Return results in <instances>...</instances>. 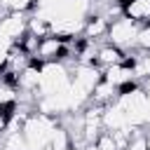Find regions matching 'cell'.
Wrapping results in <instances>:
<instances>
[{
	"mask_svg": "<svg viewBox=\"0 0 150 150\" xmlns=\"http://www.w3.org/2000/svg\"><path fill=\"white\" fill-rule=\"evenodd\" d=\"M138 30H141V26H138L136 21H131V19H127V16H120V19H115V21L108 23V35H105V40H108L110 45L120 47V49H131V47L136 45Z\"/></svg>",
	"mask_w": 150,
	"mask_h": 150,
	"instance_id": "obj_1",
	"label": "cell"
},
{
	"mask_svg": "<svg viewBox=\"0 0 150 150\" xmlns=\"http://www.w3.org/2000/svg\"><path fill=\"white\" fill-rule=\"evenodd\" d=\"M28 30V14L26 12H7L0 16V38L9 42H19V38Z\"/></svg>",
	"mask_w": 150,
	"mask_h": 150,
	"instance_id": "obj_2",
	"label": "cell"
},
{
	"mask_svg": "<svg viewBox=\"0 0 150 150\" xmlns=\"http://www.w3.org/2000/svg\"><path fill=\"white\" fill-rule=\"evenodd\" d=\"M63 56H66V40L56 35H47V38H40V45L33 59L42 63H54V61H63Z\"/></svg>",
	"mask_w": 150,
	"mask_h": 150,
	"instance_id": "obj_3",
	"label": "cell"
},
{
	"mask_svg": "<svg viewBox=\"0 0 150 150\" xmlns=\"http://www.w3.org/2000/svg\"><path fill=\"white\" fill-rule=\"evenodd\" d=\"M101 80H105V82H110L115 89H120V87L134 82L136 77H134V70H131L127 63H115V66L101 68ZM136 82H138V80H136Z\"/></svg>",
	"mask_w": 150,
	"mask_h": 150,
	"instance_id": "obj_4",
	"label": "cell"
},
{
	"mask_svg": "<svg viewBox=\"0 0 150 150\" xmlns=\"http://www.w3.org/2000/svg\"><path fill=\"white\" fill-rule=\"evenodd\" d=\"M105 35H108V21L101 14L89 12L84 19V26H82V38L94 40V42H105Z\"/></svg>",
	"mask_w": 150,
	"mask_h": 150,
	"instance_id": "obj_5",
	"label": "cell"
},
{
	"mask_svg": "<svg viewBox=\"0 0 150 150\" xmlns=\"http://www.w3.org/2000/svg\"><path fill=\"white\" fill-rule=\"evenodd\" d=\"M122 16L136 21L138 26L150 23V0H124L122 2Z\"/></svg>",
	"mask_w": 150,
	"mask_h": 150,
	"instance_id": "obj_6",
	"label": "cell"
},
{
	"mask_svg": "<svg viewBox=\"0 0 150 150\" xmlns=\"http://www.w3.org/2000/svg\"><path fill=\"white\" fill-rule=\"evenodd\" d=\"M122 61H124V49L110 45L108 40L98 45V49H96V66L98 68H108V66H115Z\"/></svg>",
	"mask_w": 150,
	"mask_h": 150,
	"instance_id": "obj_7",
	"label": "cell"
},
{
	"mask_svg": "<svg viewBox=\"0 0 150 150\" xmlns=\"http://www.w3.org/2000/svg\"><path fill=\"white\" fill-rule=\"evenodd\" d=\"M127 124H129V122H127V115H124V110L117 105V101L108 103L105 110H103V129H105V131H115V129L127 127Z\"/></svg>",
	"mask_w": 150,
	"mask_h": 150,
	"instance_id": "obj_8",
	"label": "cell"
},
{
	"mask_svg": "<svg viewBox=\"0 0 150 150\" xmlns=\"http://www.w3.org/2000/svg\"><path fill=\"white\" fill-rule=\"evenodd\" d=\"M115 98H117V89H115L110 82H105V80H98L96 87H94L91 94H89V103H96V105H108V103H112Z\"/></svg>",
	"mask_w": 150,
	"mask_h": 150,
	"instance_id": "obj_9",
	"label": "cell"
},
{
	"mask_svg": "<svg viewBox=\"0 0 150 150\" xmlns=\"http://www.w3.org/2000/svg\"><path fill=\"white\" fill-rule=\"evenodd\" d=\"M49 145H52L54 150H68V148H70V134H68L66 127H61V122L52 129V134H49Z\"/></svg>",
	"mask_w": 150,
	"mask_h": 150,
	"instance_id": "obj_10",
	"label": "cell"
},
{
	"mask_svg": "<svg viewBox=\"0 0 150 150\" xmlns=\"http://www.w3.org/2000/svg\"><path fill=\"white\" fill-rule=\"evenodd\" d=\"M16 96H19V89L0 77V108H14Z\"/></svg>",
	"mask_w": 150,
	"mask_h": 150,
	"instance_id": "obj_11",
	"label": "cell"
},
{
	"mask_svg": "<svg viewBox=\"0 0 150 150\" xmlns=\"http://www.w3.org/2000/svg\"><path fill=\"white\" fill-rule=\"evenodd\" d=\"M14 45H19L28 56H35V49H38V45H40V38H35L33 33H28V30H26V33L19 38V42H14Z\"/></svg>",
	"mask_w": 150,
	"mask_h": 150,
	"instance_id": "obj_12",
	"label": "cell"
},
{
	"mask_svg": "<svg viewBox=\"0 0 150 150\" xmlns=\"http://www.w3.org/2000/svg\"><path fill=\"white\" fill-rule=\"evenodd\" d=\"M0 7L5 12H30L33 9V0H0Z\"/></svg>",
	"mask_w": 150,
	"mask_h": 150,
	"instance_id": "obj_13",
	"label": "cell"
},
{
	"mask_svg": "<svg viewBox=\"0 0 150 150\" xmlns=\"http://www.w3.org/2000/svg\"><path fill=\"white\" fill-rule=\"evenodd\" d=\"M91 145H96L98 150H117V145H115V138H112V134H110V131H105V129H103V131L98 134V138H96V141H94Z\"/></svg>",
	"mask_w": 150,
	"mask_h": 150,
	"instance_id": "obj_14",
	"label": "cell"
},
{
	"mask_svg": "<svg viewBox=\"0 0 150 150\" xmlns=\"http://www.w3.org/2000/svg\"><path fill=\"white\" fill-rule=\"evenodd\" d=\"M136 49H141V52H148L150 49V23H145V26H141V30H138V35H136V45H134Z\"/></svg>",
	"mask_w": 150,
	"mask_h": 150,
	"instance_id": "obj_15",
	"label": "cell"
},
{
	"mask_svg": "<svg viewBox=\"0 0 150 150\" xmlns=\"http://www.w3.org/2000/svg\"><path fill=\"white\" fill-rule=\"evenodd\" d=\"M12 110H14V108H0V136H2V134L7 131V127H9Z\"/></svg>",
	"mask_w": 150,
	"mask_h": 150,
	"instance_id": "obj_16",
	"label": "cell"
},
{
	"mask_svg": "<svg viewBox=\"0 0 150 150\" xmlns=\"http://www.w3.org/2000/svg\"><path fill=\"white\" fill-rule=\"evenodd\" d=\"M145 127H150V94L145 96Z\"/></svg>",
	"mask_w": 150,
	"mask_h": 150,
	"instance_id": "obj_17",
	"label": "cell"
},
{
	"mask_svg": "<svg viewBox=\"0 0 150 150\" xmlns=\"http://www.w3.org/2000/svg\"><path fill=\"white\" fill-rule=\"evenodd\" d=\"M141 87H143V91H145V94H150V77H145V80L141 82Z\"/></svg>",
	"mask_w": 150,
	"mask_h": 150,
	"instance_id": "obj_18",
	"label": "cell"
},
{
	"mask_svg": "<svg viewBox=\"0 0 150 150\" xmlns=\"http://www.w3.org/2000/svg\"><path fill=\"white\" fill-rule=\"evenodd\" d=\"M40 150H54V148H52V145H45V148H40Z\"/></svg>",
	"mask_w": 150,
	"mask_h": 150,
	"instance_id": "obj_19",
	"label": "cell"
},
{
	"mask_svg": "<svg viewBox=\"0 0 150 150\" xmlns=\"http://www.w3.org/2000/svg\"><path fill=\"white\" fill-rule=\"evenodd\" d=\"M143 54H145V56H148V59H150V49H148V52H143Z\"/></svg>",
	"mask_w": 150,
	"mask_h": 150,
	"instance_id": "obj_20",
	"label": "cell"
},
{
	"mask_svg": "<svg viewBox=\"0 0 150 150\" xmlns=\"http://www.w3.org/2000/svg\"><path fill=\"white\" fill-rule=\"evenodd\" d=\"M117 2H120V5H122V2H124V0H117Z\"/></svg>",
	"mask_w": 150,
	"mask_h": 150,
	"instance_id": "obj_21",
	"label": "cell"
}]
</instances>
